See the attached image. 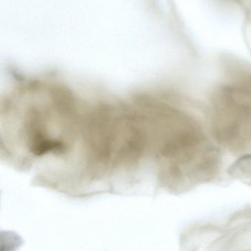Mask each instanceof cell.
<instances>
[{
    "label": "cell",
    "instance_id": "1",
    "mask_svg": "<svg viewBox=\"0 0 251 251\" xmlns=\"http://www.w3.org/2000/svg\"><path fill=\"white\" fill-rule=\"evenodd\" d=\"M214 134L233 151H251V75H243L217 91L213 100Z\"/></svg>",
    "mask_w": 251,
    "mask_h": 251
}]
</instances>
